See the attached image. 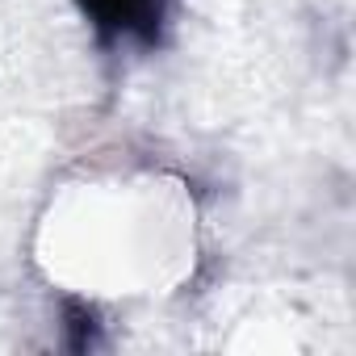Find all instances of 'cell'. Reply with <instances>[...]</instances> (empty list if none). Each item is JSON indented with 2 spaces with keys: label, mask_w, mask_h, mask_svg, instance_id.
I'll return each instance as SVG.
<instances>
[{
  "label": "cell",
  "mask_w": 356,
  "mask_h": 356,
  "mask_svg": "<svg viewBox=\"0 0 356 356\" xmlns=\"http://www.w3.org/2000/svg\"><path fill=\"white\" fill-rule=\"evenodd\" d=\"M42 264L80 293H147L193 264V210L176 185L113 181L67 189L42 222Z\"/></svg>",
  "instance_id": "1"
}]
</instances>
